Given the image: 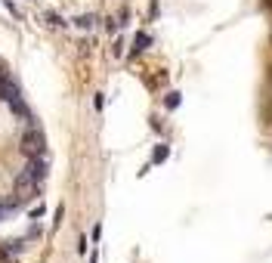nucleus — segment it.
Returning <instances> with one entry per match:
<instances>
[{
	"label": "nucleus",
	"mask_w": 272,
	"mask_h": 263,
	"mask_svg": "<svg viewBox=\"0 0 272 263\" xmlns=\"http://www.w3.org/2000/svg\"><path fill=\"white\" fill-rule=\"evenodd\" d=\"M167 155H170V149L167 145H158V149H155V155H152V161L161 164V161H167Z\"/></svg>",
	"instance_id": "7ed1b4c3"
},
{
	"label": "nucleus",
	"mask_w": 272,
	"mask_h": 263,
	"mask_svg": "<svg viewBox=\"0 0 272 263\" xmlns=\"http://www.w3.org/2000/svg\"><path fill=\"white\" fill-rule=\"evenodd\" d=\"M96 19H90V16H84V19H77V25H81V28H90Z\"/></svg>",
	"instance_id": "423d86ee"
},
{
	"label": "nucleus",
	"mask_w": 272,
	"mask_h": 263,
	"mask_svg": "<svg viewBox=\"0 0 272 263\" xmlns=\"http://www.w3.org/2000/svg\"><path fill=\"white\" fill-rule=\"evenodd\" d=\"M0 217H4V208H0Z\"/></svg>",
	"instance_id": "6e6552de"
},
{
	"label": "nucleus",
	"mask_w": 272,
	"mask_h": 263,
	"mask_svg": "<svg viewBox=\"0 0 272 263\" xmlns=\"http://www.w3.org/2000/svg\"><path fill=\"white\" fill-rule=\"evenodd\" d=\"M145 47H148V34H136V47H133V50L139 53V50H145Z\"/></svg>",
	"instance_id": "20e7f679"
},
{
	"label": "nucleus",
	"mask_w": 272,
	"mask_h": 263,
	"mask_svg": "<svg viewBox=\"0 0 272 263\" xmlns=\"http://www.w3.org/2000/svg\"><path fill=\"white\" fill-rule=\"evenodd\" d=\"M164 102H167V108H176V105H179V93H167Z\"/></svg>",
	"instance_id": "39448f33"
},
{
	"label": "nucleus",
	"mask_w": 272,
	"mask_h": 263,
	"mask_svg": "<svg viewBox=\"0 0 272 263\" xmlns=\"http://www.w3.org/2000/svg\"><path fill=\"white\" fill-rule=\"evenodd\" d=\"M0 99L4 102H10V108L13 111H22V93H19V87L7 78V81H0Z\"/></svg>",
	"instance_id": "f03ea898"
},
{
	"label": "nucleus",
	"mask_w": 272,
	"mask_h": 263,
	"mask_svg": "<svg viewBox=\"0 0 272 263\" xmlns=\"http://www.w3.org/2000/svg\"><path fill=\"white\" fill-rule=\"evenodd\" d=\"M44 149H47V136H44V130L31 127V130L22 133V152H25L28 158H44Z\"/></svg>",
	"instance_id": "f257e3e1"
},
{
	"label": "nucleus",
	"mask_w": 272,
	"mask_h": 263,
	"mask_svg": "<svg viewBox=\"0 0 272 263\" xmlns=\"http://www.w3.org/2000/svg\"><path fill=\"white\" fill-rule=\"evenodd\" d=\"M7 78H10V71H7V65H4V62H0V81H7Z\"/></svg>",
	"instance_id": "0eeeda50"
}]
</instances>
